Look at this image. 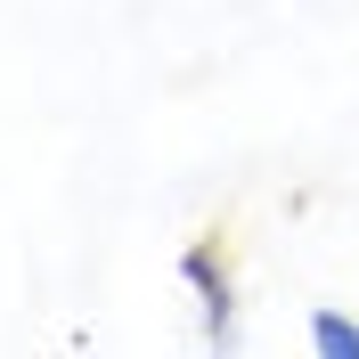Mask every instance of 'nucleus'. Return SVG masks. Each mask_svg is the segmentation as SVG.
I'll use <instances>...</instances> for the list:
<instances>
[{"label": "nucleus", "instance_id": "nucleus-1", "mask_svg": "<svg viewBox=\"0 0 359 359\" xmlns=\"http://www.w3.org/2000/svg\"><path fill=\"white\" fill-rule=\"evenodd\" d=\"M180 286L196 294L204 351H237V343H245V294H237V269H229V245H221V237L180 245Z\"/></svg>", "mask_w": 359, "mask_h": 359}, {"label": "nucleus", "instance_id": "nucleus-2", "mask_svg": "<svg viewBox=\"0 0 359 359\" xmlns=\"http://www.w3.org/2000/svg\"><path fill=\"white\" fill-rule=\"evenodd\" d=\"M302 343H311V359H359V318L343 311V302H311Z\"/></svg>", "mask_w": 359, "mask_h": 359}]
</instances>
